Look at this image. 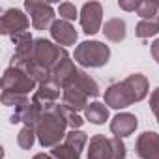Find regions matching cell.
I'll list each match as a JSON object with an SVG mask.
<instances>
[{
    "mask_svg": "<svg viewBox=\"0 0 159 159\" xmlns=\"http://www.w3.org/2000/svg\"><path fill=\"white\" fill-rule=\"evenodd\" d=\"M157 32H159V23H157L155 19H152V21L142 19V21L137 25V30H135V34H137L139 38H142V39L152 38V36H155Z\"/></svg>",
    "mask_w": 159,
    "mask_h": 159,
    "instance_id": "cell-20",
    "label": "cell"
},
{
    "mask_svg": "<svg viewBox=\"0 0 159 159\" xmlns=\"http://www.w3.org/2000/svg\"><path fill=\"white\" fill-rule=\"evenodd\" d=\"M84 118L90 120L96 125H101L109 120V109L105 107V103H99V101L88 103L86 109H84Z\"/></svg>",
    "mask_w": 159,
    "mask_h": 159,
    "instance_id": "cell-17",
    "label": "cell"
},
{
    "mask_svg": "<svg viewBox=\"0 0 159 159\" xmlns=\"http://www.w3.org/2000/svg\"><path fill=\"white\" fill-rule=\"evenodd\" d=\"M58 98H60V86H56L52 81H49V83H43V84L38 86V90L34 92L32 101H36V103H39L47 109V107L54 105Z\"/></svg>",
    "mask_w": 159,
    "mask_h": 159,
    "instance_id": "cell-13",
    "label": "cell"
},
{
    "mask_svg": "<svg viewBox=\"0 0 159 159\" xmlns=\"http://www.w3.org/2000/svg\"><path fill=\"white\" fill-rule=\"evenodd\" d=\"M157 23H159V13H157Z\"/></svg>",
    "mask_w": 159,
    "mask_h": 159,
    "instance_id": "cell-30",
    "label": "cell"
},
{
    "mask_svg": "<svg viewBox=\"0 0 159 159\" xmlns=\"http://www.w3.org/2000/svg\"><path fill=\"white\" fill-rule=\"evenodd\" d=\"M51 36H52V39H54L58 45H64V47L75 45V41H77V38H79L75 26H73L71 23L64 21V19H58V21L52 23V26H51Z\"/></svg>",
    "mask_w": 159,
    "mask_h": 159,
    "instance_id": "cell-11",
    "label": "cell"
},
{
    "mask_svg": "<svg viewBox=\"0 0 159 159\" xmlns=\"http://www.w3.org/2000/svg\"><path fill=\"white\" fill-rule=\"evenodd\" d=\"M32 159H54L52 155H47V153H38V155H34Z\"/></svg>",
    "mask_w": 159,
    "mask_h": 159,
    "instance_id": "cell-29",
    "label": "cell"
},
{
    "mask_svg": "<svg viewBox=\"0 0 159 159\" xmlns=\"http://www.w3.org/2000/svg\"><path fill=\"white\" fill-rule=\"evenodd\" d=\"M25 10L30 13L32 25L36 30H47L54 23V10L49 2H36V0H26Z\"/></svg>",
    "mask_w": 159,
    "mask_h": 159,
    "instance_id": "cell-5",
    "label": "cell"
},
{
    "mask_svg": "<svg viewBox=\"0 0 159 159\" xmlns=\"http://www.w3.org/2000/svg\"><path fill=\"white\" fill-rule=\"evenodd\" d=\"M101 19H103V6L99 2H86L81 8V26L84 34L92 36L99 32Z\"/></svg>",
    "mask_w": 159,
    "mask_h": 159,
    "instance_id": "cell-7",
    "label": "cell"
},
{
    "mask_svg": "<svg viewBox=\"0 0 159 159\" xmlns=\"http://www.w3.org/2000/svg\"><path fill=\"white\" fill-rule=\"evenodd\" d=\"M150 109H152V112L155 114V120L159 122V86L152 92V96H150Z\"/></svg>",
    "mask_w": 159,
    "mask_h": 159,
    "instance_id": "cell-25",
    "label": "cell"
},
{
    "mask_svg": "<svg viewBox=\"0 0 159 159\" xmlns=\"http://www.w3.org/2000/svg\"><path fill=\"white\" fill-rule=\"evenodd\" d=\"M73 86L77 90H81L86 98H98L99 96V84L94 81L88 73H84V71H79V77L75 79Z\"/></svg>",
    "mask_w": 159,
    "mask_h": 159,
    "instance_id": "cell-15",
    "label": "cell"
},
{
    "mask_svg": "<svg viewBox=\"0 0 159 159\" xmlns=\"http://www.w3.org/2000/svg\"><path fill=\"white\" fill-rule=\"evenodd\" d=\"M84 124V120L79 116L77 112H73V111H69V114H67V125L71 127V129H79Z\"/></svg>",
    "mask_w": 159,
    "mask_h": 159,
    "instance_id": "cell-27",
    "label": "cell"
},
{
    "mask_svg": "<svg viewBox=\"0 0 159 159\" xmlns=\"http://www.w3.org/2000/svg\"><path fill=\"white\" fill-rule=\"evenodd\" d=\"M103 34H105L107 39H111L114 43L122 41L125 38V21L124 19H118V17L109 19L105 23V26H103Z\"/></svg>",
    "mask_w": 159,
    "mask_h": 159,
    "instance_id": "cell-16",
    "label": "cell"
},
{
    "mask_svg": "<svg viewBox=\"0 0 159 159\" xmlns=\"http://www.w3.org/2000/svg\"><path fill=\"white\" fill-rule=\"evenodd\" d=\"M67 114H69V109L66 105L54 103L45 109L39 124L36 125V137L43 148H54L60 144L62 139H66Z\"/></svg>",
    "mask_w": 159,
    "mask_h": 159,
    "instance_id": "cell-2",
    "label": "cell"
},
{
    "mask_svg": "<svg viewBox=\"0 0 159 159\" xmlns=\"http://www.w3.org/2000/svg\"><path fill=\"white\" fill-rule=\"evenodd\" d=\"M140 2H142V0H120L118 6L124 11H137L140 8Z\"/></svg>",
    "mask_w": 159,
    "mask_h": 159,
    "instance_id": "cell-26",
    "label": "cell"
},
{
    "mask_svg": "<svg viewBox=\"0 0 159 159\" xmlns=\"http://www.w3.org/2000/svg\"><path fill=\"white\" fill-rule=\"evenodd\" d=\"M137 13L146 19V21H152L157 17L159 13V0H142L140 2V8L137 10Z\"/></svg>",
    "mask_w": 159,
    "mask_h": 159,
    "instance_id": "cell-19",
    "label": "cell"
},
{
    "mask_svg": "<svg viewBox=\"0 0 159 159\" xmlns=\"http://www.w3.org/2000/svg\"><path fill=\"white\" fill-rule=\"evenodd\" d=\"M58 13H60V17L64 19V21H75L77 19V8H75V4H71V2H62L60 6H58Z\"/></svg>",
    "mask_w": 159,
    "mask_h": 159,
    "instance_id": "cell-24",
    "label": "cell"
},
{
    "mask_svg": "<svg viewBox=\"0 0 159 159\" xmlns=\"http://www.w3.org/2000/svg\"><path fill=\"white\" fill-rule=\"evenodd\" d=\"M28 25H30L28 17H26L21 10H17V8L8 10L2 17H0V32L6 34V36L23 34V32H26Z\"/></svg>",
    "mask_w": 159,
    "mask_h": 159,
    "instance_id": "cell-6",
    "label": "cell"
},
{
    "mask_svg": "<svg viewBox=\"0 0 159 159\" xmlns=\"http://www.w3.org/2000/svg\"><path fill=\"white\" fill-rule=\"evenodd\" d=\"M148 96V79L140 73H133L120 83L111 84L105 90V105L112 109H125Z\"/></svg>",
    "mask_w": 159,
    "mask_h": 159,
    "instance_id": "cell-1",
    "label": "cell"
},
{
    "mask_svg": "<svg viewBox=\"0 0 159 159\" xmlns=\"http://www.w3.org/2000/svg\"><path fill=\"white\" fill-rule=\"evenodd\" d=\"M79 71H81V69H77L75 64H73V60H69V56H67V58H64V60L52 69L51 81H52L56 86H60L62 90H66V88L73 86L75 79L79 77Z\"/></svg>",
    "mask_w": 159,
    "mask_h": 159,
    "instance_id": "cell-8",
    "label": "cell"
},
{
    "mask_svg": "<svg viewBox=\"0 0 159 159\" xmlns=\"http://www.w3.org/2000/svg\"><path fill=\"white\" fill-rule=\"evenodd\" d=\"M73 58L83 67H101L109 62L111 49L101 41H83L77 45Z\"/></svg>",
    "mask_w": 159,
    "mask_h": 159,
    "instance_id": "cell-3",
    "label": "cell"
},
{
    "mask_svg": "<svg viewBox=\"0 0 159 159\" xmlns=\"http://www.w3.org/2000/svg\"><path fill=\"white\" fill-rule=\"evenodd\" d=\"M52 157L54 159H81V152H77L75 148H71L69 144H58L52 148Z\"/></svg>",
    "mask_w": 159,
    "mask_h": 159,
    "instance_id": "cell-21",
    "label": "cell"
},
{
    "mask_svg": "<svg viewBox=\"0 0 159 159\" xmlns=\"http://www.w3.org/2000/svg\"><path fill=\"white\" fill-rule=\"evenodd\" d=\"M139 122H137V116L131 114V112H120L112 118L111 122V131L114 133V137L122 139V137H129L131 133H135Z\"/></svg>",
    "mask_w": 159,
    "mask_h": 159,
    "instance_id": "cell-12",
    "label": "cell"
},
{
    "mask_svg": "<svg viewBox=\"0 0 159 159\" xmlns=\"http://www.w3.org/2000/svg\"><path fill=\"white\" fill-rule=\"evenodd\" d=\"M36 86H38V83L34 81V79L25 69H21V67L10 66L4 71V77H2V88H4V92L26 96L32 90H36Z\"/></svg>",
    "mask_w": 159,
    "mask_h": 159,
    "instance_id": "cell-4",
    "label": "cell"
},
{
    "mask_svg": "<svg viewBox=\"0 0 159 159\" xmlns=\"http://www.w3.org/2000/svg\"><path fill=\"white\" fill-rule=\"evenodd\" d=\"M2 103L8 105V107H23V105H28V98L26 96H19V94H11V92H2Z\"/></svg>",
    "mask_w": 159,
    "mask_h": 159,
    "instance_id": "cell-23",
    "label": "cell"
},
{
    "mask_svg": "<svg viewBox=\"0 0 159 159\" xmlns=\"http://www.w3.org/2000/svg\"><path fill=\"white\" fill-rule=\"evenodd\" d=\"M135 150L142 159H159V135L155 131H144L139 135Z\"/></svg>",
    "mask_w": 159,
    "mask_h": 159,
    "instance_id": "cell-9",
    "label": "cell"
},
{
    "mask_svg": "<svg viewBox=\"0 0 159 159\" xmlns=\"http://www.w3.org/2000/svg\"><path fill=\"white\" fill-rule=\"evenodd\" d=\"M86 155H88V159H114L112 139H107L105 135H94L90 139Z\"/></svg>",
    "mask_w": 159,
    "mask_h": 159,
    "instance_id": "cell-10",
    "label": "cell"
},
{
    "mask_svg": "<svg viewBox=\"0 0 159 159\" xmlns=\"http://www.w3.org/2000/svg\"><path fill=\"white\" fill-rule=\"evenodd\" d=\"M86 140H88V137H86V133L81 131V129H71V131H67V135H66V139H64V142L69 144L71 148H75L77 152H81V150L84 148Z\"/></svg>",
    "mask_w": 159,
    "mask_h": 159,
    "instance_id": "cell-18",
    "label": "cell"
},
{
    "mask_svg": "<svg viewBox=\"0 0 159 159\" xmlns=\"http://www.w3.org/2000/svg\"><path fill=\"white\" fill-rule=\"evenodd\" d=\"M152 56H153V60L159 64V38L152 43Z\"/></svg>",
    "mask_w": 159,
    "mask_h": 159,
    "instance_id": "cell-28",
    "label": "cell"
},
{
    "mask_svg": "<svg viewBox=\"0 0 159 159\" xmlns=\"http://www.w3.org/2000/svg\"><path fill=\"white\" fill-rule=\"evenodd\" d=\"M62 105H66L69 111H73V112H77V111H84L86 109V105H88V98L81 92V90H77L75 86H69V88H66L64 90V94H62Z\"/></svg>",
    "mask_w": 159,
    "mask_h": 159,
    "instance_id": "cell-14",
    "label": "cell"
},
{
    "mask_svg": "<svg viewBox=\"0 0 159 159\" xmlns=\"http://www.w3.org/2000/svg\"><path fill=\"white\" fill-rule=\"evenodd\" d=\"M36 129L34 127H23L21 131H19V135H17V144L23 148V150H30L32 146H34V142H36Z\"/></svg>",
    "mask_w": 159,
    "mask_h": 159,
    "instance_id": "cell-22",
    "label": "cell"
}]
</instances>
